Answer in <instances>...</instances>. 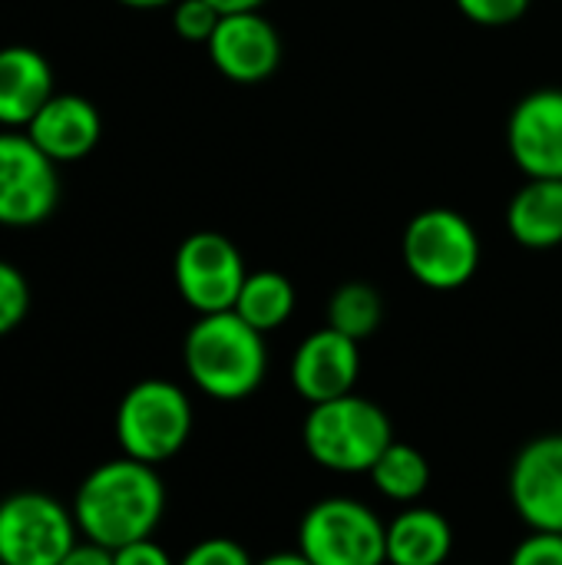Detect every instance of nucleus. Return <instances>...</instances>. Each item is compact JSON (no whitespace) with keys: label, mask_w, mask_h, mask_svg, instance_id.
I'll list each match as a JSON object with an SVG mask.
<instances>
[{"label":"nucleus","mask_w":562,"mask_h":565,"mask_svg":"<svg viewBox=\"0 0 562 565\" xmlns=\"http://www.w3.org/2000/svg\"><path fill=\"white\" fill-rule=\"evenodd\" d=\"M295 301H298L295 285L282 271L265 268V271H248L232 311L242 321H248L255 331L268 334V331H278L295 315Z\"/></svg>","instance_id":"18"},{"label":"nucleus","mask_w":562,"mask_h":565,"mask_svg":"<svg viewBox=\"0 0 562 565\" xmlns=\"http://www.w3.org/2000/svg\"><path fill=\"white\" fill-rule=\"evenodd\" d=\"M510 565H562V533L533 530L510 556Z\"/></svg>","instance_id":"25"},{"label":"nucleus","mask_w":562,"mask_h":565,"mask_svg":"<svg viewBox=\"0 0 562 565\" xmlns=\"http://www.w3.org/2000/svg\"><path fill=\"white\" fill-rule=\"evenodd\" d=\"M358 374H361L358 341H351L335 328L311 331L291 358V384L308 404H325L354 394Z\"/></svg>","instance_id":"13"},{"label":"nucleus","mask_w":562,"mask_h":565,"mask_svg":"<svg viewBox=\"0 0 562 565\" xmlns=\"http://www.w3.org/2000/svg\"><path fill=\"white\" fill-rule=\"evenodd\" d=\"M368 477L381 497H388L394 503H417L431 487V463L417 447L394 440L378 457V463L371 467Z\"/></svg>","instance_id":"19"},{"label":"nucleus","mask_w":562,"mask_h":565,"mask_svg":"<svg viewBox=\"0 0 562 565\" xmlns=\"http://www.w3.org/2000/svg\"><path fill=\"white\" fill-rule=\"evenodd\" d=\"M70 510L83 540L119 550L156 533L166 513V487L156 467L116 457L83 477Z\"/></svg>","instance_id":"1"},{"label":"nucleus","mask_w":562,"mask_h":565,"mask_svg":"<svg viewBox=\"0 0 562 565\" xmlns=\"http://www.w3.org/2000/svg\"><path fill=\"white\" fill-rule=\"evenodd\" d=\"M298 553L311 565H384L388 526L371 507L348 497H331L301 516Z\"/></svg>","instance_id":"6"},{"label":"nucleus","mask_w":562,"mask_h":565,"mask_svg":"<svg viewBox=\"0 0 562 565\" xmlns=\"http://www.w3.org/2000/svg\"><path fill=\"white\" fill-rule=\"evenodd\" d=\"M209 60L212 66L242 86L265 83L282 63V36L262 10L245 13H222L215 33L209 36Z\"/></svg>","instance_id":"10"},{"label":"nucleus","mask_w":562,"mask_h":565,"mask_svg":"<svg viewBox=\"0 0 562 565\" xmlns=\"http://www.w3.org/2000/svg\"><path fill=\"white\" fill-rule=\"evenodd\" d=\"M113 565H176L172 556L149 536V540H139V543H129V546H119L113 550Z\"/></svg>","instance_id":"26"},{"label":"nucleus","mask_w":562,"mask_h":565,"mask_svg":"<svg viewBox=\"0 0 562 565\" xmlns=\"http://www.w3.org/2000/svg\"><path fill=\"white\" fill-rule=\"evenodd\" d=\"M56 199V162L26 132H0V225H40L53 215Z\"/></svg>","instance_id":"9"},{"label":"nucleus","mask_w":562,"mask_h":565,"mask_svg":"<svg viewBox=\"0 0 562 565\" xmlns=\"http://www.w3.org/2000/svg\"><path fill=\"white\" fill-rule=\"evenodd\" d=\"M26 308H30L26 278L10 262H0V338L20 328V321L26 318Z\"/></svg>","instance_id":"21"},{"label":"nucleus","mask_w":562,"mask_h":565,"mask_svg":"<svg viewBox=\"0 0 562 565\" xmlns=\"http://www.w3.org/2000/svg\"><path fill=\"white\" fill-rule=\"evenodd\" d=\"M401 255L424 288L457 291L480 268V235L454 209H424L407 222Z\"/></svg>","instance_id":"5"},{"label":"nucleus","mask_w":562,"mask_h":565,"mask_svg":"<svg viewBox=\"0 0 562 565\" xmlns=\"http://www.w3.org/2000/svg\"><path fill=\"white\" fill-rule=\"evenodd\" d=\"M507 149L527 179H562V89H533L513 106Z\"/></svg>","instance_id":"11"},{"label":"nucleus","mask_w":562,"mask_h":565,"mask_svg":"<svg viewBox=\"0 0 562 565\" xmlns=\"http://www.w3.org/2000/svg\"><path fill=\"white\" fill-rule=\"evenodd\" d=\"M255 565H311L301 553H275V556H268V559H262V563Z\"/></svg>","instance_id":"29"},{"label":"nucleus","mask_w":562,"mask_h":565,"mask_svg":"<svg viewBox=\"0 0 562 565\" xmlns=\"http://www.w3.org/2000/svg\"><path fill=\"white\" fill-rule=\"evenodd\" d=\"M301 440L308 457L331 473H371L378 457L394 444V430L374 401L344 394L338 401L311 404Z\"/></svg>","instance_id":"3"},{"label":"nucleus","mask_w":562,"mask_h":565,"mask_svg":"<svg viewBox=\"0 0 562 565\" xmlns=\"http://www.w3.org/2000/svg\"><path fill=\"white\" fill-rule=\"evenodd\" d=\"M123 7H132V10H159V7H176L179 0H116Z\"/></svg>","instance_id":"30"},{"label":"nucleus","mask_w":562,"mask_h":565,"mask_svg":"<svg viewBox=\"0 0 562 565\" xmlns=\"http://www.w3.org/2000/svg\"><path fill=\"white\" fill-rule=\"evenodd\" d=\"M507 228L533 252L562 245V179H527L507 205Z\"/></svg>","instance_id":"16"},{"label":"nucleus","mask_w":562,"mask_h":565,"mask_svg":"<svg viewBox=\"0 0 562 565\" xmlns=\"http://www.w3.org/2000/svg\"><path fill=\"white\" fill-rule=\"evenodd\" d=\"M510 500L530 530L562 533V434L537 437L517 454Z\"/></svg>","instance_id":"12"},{"label":"nucleus","mask_w":562,"mask_h":565,"mask_svg":"<svg viewBox=\"0 0 562 565\" xmlns=\"http://www.w3.org/2000/svg\"><path fill=\"white\" fill-rule=\"evenodd\" d=\"M26 136L53 162H76L96 149L99 136H103V119L86 96L53 93L46 99V106L30 119Z\"/></svg>","instance_id":"14"},{"label":"nucleus","mask_w":562,"mask_h":565,"mask_svg":"<svg viewBox=\"0 0 562 565\" xmlns=\"http://www.w3.org/2000/svg\"><path fill=\"white\" fill-rule=\"evenodd\" d=\"M454 550V530L447 516L427 507H411L388 523V563L444 565Z\"/></svg>","instance_id":"17"},{"label":"nucleus","mask_w":562,"mask_h":565,"mask_svg":"<svg viewBox=\"0 0 562 565\" xmlns=\"http://www.w3.org/2000/svg\"><path fill=\"white\" fill-rule=\"evenodd\" d=\"M60 565H113V550L99 546V543H89V540H79Z\"/></svg>","instance_id":"27"},{"label":"nucleus","mask_w":562,"mask_h":565,"mask_svg":"<svg viewBox=\"0 0 562 565\" xmlns=\"http://www.w3.org/2000/svg\"><path fill=\"white\" fill-rule=\"evenodd\" d=\"M192 434L189 394L162 377L132 384L116 407V440L123 457L159 467L172 460Z\"/></svg>","instance_id":"4"},{"label":"nucleus","mask_w":562,"mask_h":565,"mask_svg":"<svg viewBox=\"0 0 562 565\" xmlns=\"http://www.w3.org/2000/svg\"><path fill=\"white\" fill-rule=\"evenodd\" d=\"M219 20H222V13L209 0H179L172 7V26L189 43H209Z\"/></svg>","instance_id":"22"},{"label":"nucleus","mask_w":562,"mask_h":565,"mask_svg":"<svg viewBox=\"0 0 562 565\" xmlns=\"http://www.w3.org/2000/svg\"><path fill=\"white\" fill-rule=\"evenodd\" d=\"M73 510L40 490L0 500V565H60L79 543Z\"/></svg>","instance_id":"7"},{"label":"nucleus","mask_w":562,"mask_h":565,"mask_svg":"<svg viewBox=\"0 0 562 565\" xmlns=\"http://www.w3.org/2000/svg\"><path fill=\"white\" fill-rule=\"evenodd\" d=\"M176 565H255L252 556L242 550V543L225 540V536H212L195 543Z\"/></svg>","instance_id":"24"},{"label":"nucleus","mask_w":562,"mask_h":565,"mask_svg":"<svg viewBox=\"0 0 562 565\" xmlns=\"http://www.w3.org/2000/svg\"><path fill=\"white\" fill-rule=\"evenodd\" d=\"M50 96H53V70L46 56L20 43L3 46L0 50V126L26 129Z\"/></svg>","instance_id":"15"},{"label":"nucleus","mask_w":562,"mask_h":565,"mask_svg":"<svg viewBox=\"0 0 562 565\" xmlns=\"http://www.w3.org/2000/svg\"><path fill=\"white\" fill-rule=\"evenodd\" d=\"M219 13H245V10H262L265 0H209Z\"/></svg>","instance_id":"28"},{"label":"nucleus","mask_w":562,"mask_h":565,"mask_svg":"<svg viewBox=\"0 0 562 565\" xmlns=\"http://www.w3.org/2000/svg\"><path fill=\"white\" fill-rule=\"evenodd\" d=\"M454 3L477 26H510L530 10L533 0H454Z\"/></svg>","instance_id":"23"},{"label":"nucleus","mask_w":562,"mask_h":565,"mask_svg":"<svg viewBox=\"0 0 562 565\" xmlns=\"http://www.w3.org/2000/svg\"><path fill=\"white\" fill-rule=\"evenodd\" d=\"M189 381L212 401H245L258 391L268 367L265 334L235 311L199 315L182 344Z\"/></svg>","instance_id":"2"},{"label":"nucleus","mask_w":562,"mask_h":565,"mask_svg":"<svg viewBox=\"0 0 562 565\" xmlns=\"http://www.w3.org/2000/svg\"><path fill=\"white\" fill-rule=\"evenodd\" d=\"M172 278L195 315H219L235 308L248 268L238 245L222 232H192L176 248Z\"/></svg>","instance_id":"8"},{"label":"nucleus","mask_w":562,"mask_h":565,"mask_svg":"<svg viewBox=\"0 0 562 565\" xmlns=\"http://www.w3.org/2000/svg\"><path fill=\"white\" fill-rule=\"evenodd\" d=\"M381 318H384V305H381V295L378 288L364 285V281H348L341 285L335 295H331V305H328V328L348 334L351 341H364L371 338L378 328H381Z\"/></svg>","instance_id":"20"}]
</instances>
